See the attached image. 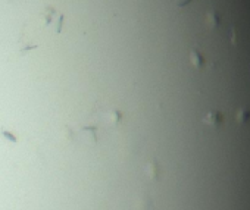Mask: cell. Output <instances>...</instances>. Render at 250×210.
<instances>
[{
    "label": "cell",
    "instance_id": "3957f363",
    "mask_svg": "<svg viewBox=\"0 0 250 210\" xmlns=\"http://www.w3.org/2000/svg\"><path fill=\"white\" fill-rule=\"evenodd\" d=\"M3 135H4V137H7V138H9V140H12V141H16V138H15V137H13V135H10V134H9V132H3Z\"/></svg>",
    "mask_w": 250,
    "mask_h": 210
},
{
    "label": "cell",
    "instance_id": "7a4b0ae2",
    "mask_svg": "<svg viewBox=\"0 0 250 210\" xmlns=\"http://www.w3.org/2000/svg\"><path fill=\"white\" fill-rule=\"evenodd\" d=\"M137 209L138 210H150L152 209V200L147 194H144L141 198L137 200Z\"/></svg>",
    "mask_w": 250,
    "mask_h": 210
},
{
    "label": "cell",
    "instance_id": "6da1fadb",
    "mask_svg": "<svg viewBox=\"0 0 250 210\" xmlns=\"http://www.w3.org/2000/svg\"><path fill=\"white\" fill-rule=\"evenodd\" d=\"M146 174L149 175L150 179H153V181H159L161 174H162V169H161V166H159V163H158V162H150L149 166L146 168Z\"/></svg>",
    "mask_w": 250,
    "mask_h": 210
}]
</instances>
